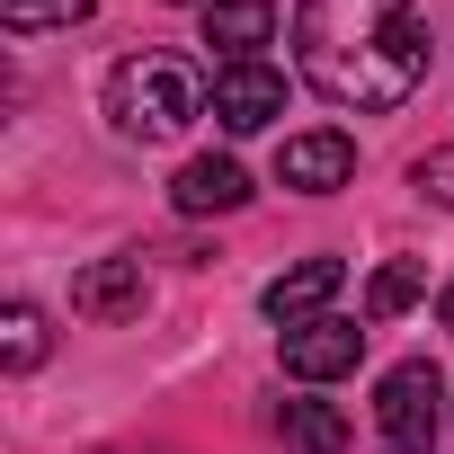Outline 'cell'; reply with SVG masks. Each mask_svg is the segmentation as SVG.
I'll list each match as a JSON object with an SVG mask.
<instances>
[{"instance_id":"cell-1","label":"cell","mask_w":454,"mask_h":454,"mask_svg":"<svg viewBox=\"0 0 454 454\" xmlns=\"http://www.w3.org/2000/svg\"><path fill=\"white\" fill-rule=\"evenodd\" d=\"M427 54L419 0H294V63L330 107H401L427 81Z\"/></svg>"},{"instance_id":"cell-2","label":"cell","mask_w":454,"mask_h":454,"mask_svg":"<svg viewBox=\"0 0 454 454\" xmlns=\"http://www.w3.org/2000/svg\"><path fill=\"white\" fill-rule=\"evenodd\" d=\"M205 72L196 63H178V54H125L116 72H107V125L125 134V143H169V134H187L196 116H205Z\"/></svg>"},{"instance_id":"cell-3","label":"cell","mask_w":454,"mask_h":454,"mask_svg":"<svg viewBox=\"0 0 454 454\" xmlns=\"http://www.w3.org/2000/svg\"><path fill=\"white\" fill-rule=\"evenodd\" d=\"M436 419H445V374H436L427 356H401V365L374 383L383 454H436Z\"/></svg>"},{"instance_id":"cell-4","label":"cell","mask_w":454,"mask_h":454,"mask_svg":"<svg viewBox=\"0 0 454 454\" xmlns=\"http://www.w3.org/2000/svg\"><path fill=\"white\" fill-rule=\"evenodd\" d=\"M214 116H223V134H268L286 116V72L277 63H214Z\"/></svg>"},{"instance_id":"cell-5","label":"cell","mask_w":454,"mask_h":454,"mask_svg":"<svg viewBox=\"0 0 454 454\" xmlns=\"http://www.w3.org/2000/svg\"><path fill=\"white\" fill-rule=\"evenodd\" d=\"M356 365H365V330H356V321L321 312V321H294V330H286V374H294V383H339V374H356Z\"/></svg>"},{"instance_id":"cell-6","label":"cell","mask_w":454,"mask_h":454,"mask_svg":"<svg viewBox=\"0 0 454 454\" xmlns=\"http://www.w3.org/2000/svg\"><path fill=\"white\" fill-rule=\"evenodd\" d=\"M277 178H286V187H303V196H330V187H348V178H356V143H348L339 125L286 134V152H277Z\"/></svg>"},{"instance_id":"cell-7","label":"cell","mask_w":454,"mask_h":454,"mask_svg":"<svg viewBox=\"0 0 454 454\" xmlns=\"http://www.w3.org/2000/svg\"><path fill=\"white\" fill-rule=\"evenodd\" d=\"M72 312L81 321H134L143 312V259H98L72 277Z\"/></svg>"},{"instance_id":"cell-8","label":"cell","mask_w":454,"mask_h":454,"mask_svg":"<svg viewBox=\"0 0 454 454\" xmlns=\"http://www.w3.org/2000/svg\"><path fill=\"white\" fill-rule=\"evenodd\" d=\"M178 214H241L250 205V169L232 160V152H205V160H187L178 169Z\"/></svg>"},{"instance_id":"cell-9","label":"cell","mask_w":454,"mask_h":454,"mask_svg":"<svg viewBox=\"0 0 454 454\" xmlns=\"http://www.w3.org/2000/svg\"><path fill=\"white\" fill-rule=\"evenodd\" d=\"M348 286V259H303V268H286L277 286H268V321H321L330 312V294Z\"/></svg>"},{"instance_id":"cell-10","label":"cell","mask_w":454,"mask_h":454,"mask_svg":"<svg viewBox=\"0 0 454 454\" xmlns=\"http://www.w3.org/2000/svg\"><path fill=\"white\" fill-rule=\"evenodd\" d=\"M268 36H277V0H214L205 10V45L223 63H259Z\"/></svg>"},{"instance_id":"cell-11","label":"cell","mask_w":454,"mask_h":454,"mask_svg":"<svg viewBox=\"0 0 454 454\" xmlns=\"http://www.w3.org/2000/svg\"><path fill=\"white\" fill-rule=\"evenodd\" d=\"M286 445H294V454H348V410H330V401H286Z\"/></svg>"},{"instance_id":"cell-12","label":"cell","mask_w":454,"mask_h":454,"mask_svg":"<svg viewBox=\"0 0 454 454\" xmlns=\"http://www.w3.org/2000/svg\"><path fill=\"white\" fill-rule=\"evenodd\" d=\"M419 294H427V259H392V268H374V286H365V312H374V321H401Z\"/></svg>"},{"instance_id":"cell-13","label":"cell","mask_w":454,"mask_h":454,"mask_svg":"<svg viewBox=\"0 0 454 454\" xmlns=\"http://www.w3.org/2000/svg\"><path fill=\"white\" fill-rule=\"evenodd\" d=\"M0 356H10V374H36V365H45V312H36V303H10V312H0Z\"/></svg>"},{"instance_id":"cell-14","label":"cell","mask_w":454,"mask_h":454,"mask_svg":"<svg viewBox=\"0 0 454 454\" xmlns=\"http://www.w3.org/2000/svg\"><path fill=\"white\" fill-rule=\"evenodd\" d=\"M98 10V0H0V19H10L19 36H36V27H81Z\"/></svg>"},{"instance_id":"cell-15","label":"cell","mask_w":454,"mask_h":454,"mask_svg":"<svg viewBox=\"0 0 454 454\" xmlns=\"http://www.w3.org/2000/svg\"><path fill=\"white\" fill-rule=\"evenodd\" d=\"M410 178H419V196H427V205H445V214H454V143H445V152H419V169H410Z\"/></svg>"},{"instance_id":"cell-16","label":"cell","mask_w":454,"mask_h":454,"mask_svg":"<svg viewBox=\"0 0 454 454\" xmlns=\"http://www.w3.org/2000/svg\"><path fill=\"white\" fill-rule=\"evenodd\" d=\"M436 312H445V330H454V286H445V303H436Z\"/></svg>"},{"instance_id":"cell-17","label":"cell","mask_w":454,"mask_h":454,"mask_svg":"<svg viewBox=\"0 0 454 454\" xmlns=\"http://www.w3.org/2000/svg\"><path fill=\"white\" fill-rule=\"evenodd\" d=\"M205 10H214V0H205Z\"/></svg>"}]
</instances>
